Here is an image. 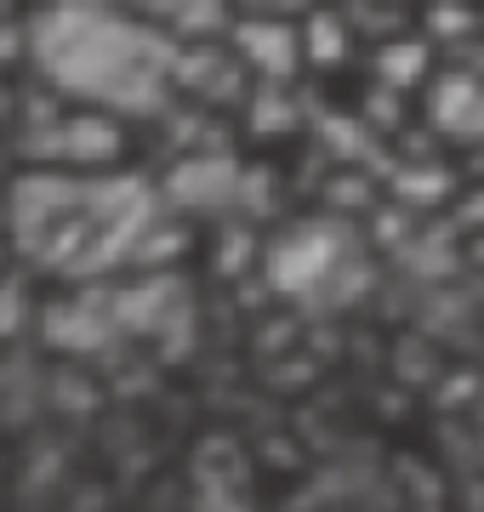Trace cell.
I'll use <instances>...</instances> for the list:
<instances>
[{"instance_id":"obj_1","label":"cell","mask_w":484,"mask_h":512,"mask_svg":"<svg viewBox=\"0 0 484 512\" xmlns=\"http://www.w3.org/2000/svg\"><path fill=\"white\" fill-rule=\"evenodd\" d=\"M18 251L63 279L109 274L154 234V194L137 177H18L6 194Z\"/></svg>"},{"instance_id":"obj_2","label":"cell","mask_w":484,"mask_h":512,"mask_svg":"<svg viewBox=\"0 0 484 512\" xmlns=\"http://www.w3.org/2000/svg\"><path fill=\"white\" fill-rule=\"evenodd\" d=\"M35 63L52 86L120 114H154L166 103V80H177L171 40L97 0H57L52 12H40Z\"/></svg>"},{"instance_id":"obj_3","label":"cell","mask_w":484,"mask_h":512,"mask_svg":"<svg viewBox=\"0 0 484 512\" xmlns=\"http://www.w3.org/2000/svg\"><path fill=\"white\" fill-rule=\"evenodd\" d=\"M268 285L291 302H308V308H336V302H354L365 291V256H359L348 222L336 217H314L285 228L274 245H268Z\"/></svg>"},{"instance_id":"obj_4","label":"cell","mask_w":484,"mask_h":512,"mask_svg":"<svg viewBox=\"0 0 484 512\" xmlns=\"http://www.w3.org/2000/svg\"><path fill=\"white\" fill-rule=\"evenodd\" d=\"M428 131L456 148H484V74L479 69H439L422 86Z\"/></svg>"},{"instance_id":"obj_5","label":"cell","mask_w":484,"mask_h":512,"mask_svg":"<svg viewBox=\"0 0 484 512\" xmlns=\"http://www.w3.org/2000/svg\"><path fill=\"white\" fill-rule=\"evenodd\" d=\"M234 57H240L251 74L274 80V86H285V80L308 63V57H302V29L291 18H274V12H245V18L234 23Z\"/></svg>"},{"instance_id":"obj_6","label":"cell","mask_w":484,"mask_h":512,"mask_svg":"<svg viewBox=\"0 0 484 512\" xmlns=\"http://www.w3.org/2000/svg\"><path fill=\"white\" fill-rule=\"evenodd\" d=\"M166 194L188 211H223L245 194V171L228 154H194L166 177Z\"/></svg>"},{"instance_id":"obj_7","label":"cell","mask_w":484,"mask_h":512,"mask_svg":"<svg viewBox=\"0 0 484 512\" xmlns=\"http://www.w3.org/2000/svg\"><path fill=\"white\" fill-rule=\"evenodd\" d=\"M23 154L29 160H57V165H103L120 154V131L109 120H63V126L29 131L23 137Z\"/></svg>"},{"instance_id":"obj_8","label":"cell","mask_w":484,"mask_h":512,"mask_svg":"<svg viewBox=\"0 0 484 512\" xmlns=\"http://www.w3.org/2000/svg\"><path fill=\"white\" fill-rule=\"evenodd\" d=\"M371 74L393 92H416V86H428L433 74V40L428 35H393V40H376V57H371Z\"/></svg>"},{"instance_id":"obj_9","label":"cell","mask_w":484,"mask_h":512,"mask_svg":"<svg viewBox=\"0 0 484 512\" xmlns=\"http://www.w3.org/2000/svg\"><path fill=\"white\" fill-rule=\"evenodd\" d=\"M354 46H359V29L348 12H319V6L302 12V57L314 69H342L354 57Z\"/></svg>"},{"instance_id":"obj_10","label":"cell","mask_w":484,"mask_h":512,"mask_svg":"<svg viewBox=\"0 0 484 512\" xmlns=\"http://www.w3.org/2000/svg\"><path fill=\"white\" fill-rule=\"evenodd\" d=\"M456 194H462V183H456V171H450V165H439V160H416V165H399V171H393V200L399 205H410V211H416V205H445V200H456Z\"/></svg>"},{"instance_id":"obj_11","label":"cell","mask_w":484,"mask_h":512,"mask_svg":"<svg viewBox=\"0 0 484 512\" xmlns=\"http://www.w3.org/2000/svg\"><path fill=\"white\" fill-rule=\"evenodd\" d=\"M154 23H166L177 35H217L223 29V0H137Z\"/></svg>"},{"instance_id":"obj_12","label":"cell","mask_w":484,"mask_h":512,"mask_svg":"<svg viewBox=\"0 0 484 512\" xmlns=\"http://www.w3.org/2000/svg\"><path fill=\"white\" fill-rule=\"evenodd\" d=\"M479 29H484V12H473L467 0H433L428 6V40L433 46H479Z\"/></svg>"},{"instance_id":"obj_13","label":"cell","mask_w":484,"mask_h":512,"mask_svg":"<svg viewBox=\"0 0 484 512\" xmlns=\"http://www.w3.org/2000/svg\"><path fill=\"white\" fill-rule=\"evenodd\" d=\"M245 12H274V18H302L314 0H240Z\"/></svg>"}]
</instances>
